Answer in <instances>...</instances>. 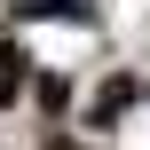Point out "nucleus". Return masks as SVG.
Returning a JSON list of instances; mask_svg holds the SVG:
<instances>
[{
    "label": "nucleus",
    "mask_w": 150,
    "mask_h": 150,
    "mask_svg": "<svg viewBox=\"0 0 150 150\" xmlns=\"http://www.w3.org/2000/svg\"><path fill=\"white\" fill-rule=\"evenodd\" d=\"M47 150H87V142H71V134H47Z\"/></svg>",
    "instance_id": "20e7f679"
},
{
    "label": "nucleus",
    "mask_w": 150,
    "mask_h": 150,
    "mask_svg": "<svg viewBox=\"0 0 150 150\" xmlns=\"http://www.w3.org/2000/svg\"><path fill=\"white\" fill-rule=\"evenodd\" d=\"M24 8H40V16H87V0H24Z\"/></svg>",
    "instance_id": "7ed1b4c3"
},
{
    "label": "nucleus",
    "mask_w": 150,
    "mask_h": 150,
    "mask_svg": "<svg viewBox=\"0 0 150 150\" xmlns=\"http://www.w3.org/2000/svg\"><path fill=\"white\" fill-rule=\"evenodd\" d=\"M24 79H32V55H24L16 40H0V111L24 95Z\"/></svg>",
    "instance_id": "f03ea898"
},
{
    "label": "nucleus",
    "mask_w": 150,
    "mask_h": 150,
    "mask_svg": "<svg viewBox=\"0 0 150 150\" xmlns=\"http://www.w3.org/2000/svg\"><path fill=\"white\" fill-rule=\"evenodd\" d=\"M134 95H142V79H127V71H119V79H103V95H95V111H87V119H95V127H111L119 111H134Z\"/></svg>",
    "instance_id": "f257e3e1"
}]
</instances>
